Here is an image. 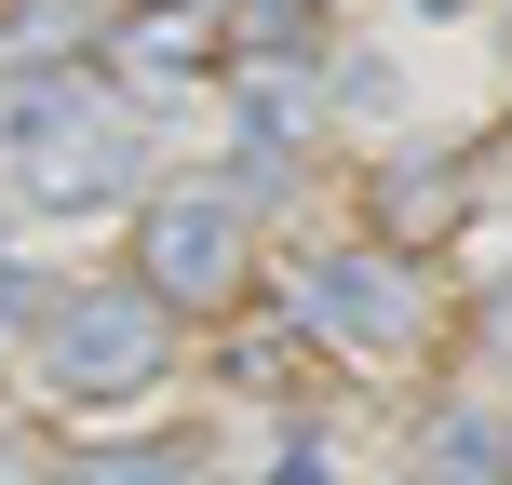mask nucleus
Instances as JSON below:
<instances>
[{"label":"nucleus","mask_w":512,"mask_h":485,"mask_svg":"<svg viewBox=\"0 0 512 485\" xmlns=\"http://www.w3.org/2000/svg\"><path fill=\"white\" fill-rule=\"evenodd\" d=\"M283 485H324V472H310V459H297V472H283Z\"/></svg>","instance_id":"8"},{"label":"nucleus","mask_w":512,"mask_h":485,"mask_svg":"<svg viewBox=\"0 0 512 485\" xmlns=\"http://www.w3.org/2000/svg\"><path fill=\"white\" fill-rule=\"evenodd\" d=\"M162 337H176V310H162L149 283H95V297L41 310V378L81 391V405H122V391L162 378Z\"/></svg>","instance_id":"1"},{"label":"nucleus","mask_w":512,"mask_h":485,"mask_svg":"<svg viewBox=\"0 0 512 485\" xmlns=\"http://www.w3.org/2000/svg\"><path fill=\"white\" fill-rule=\"evenodd\" d=\"M68 485H216V472H203V445H95Z\"/></svg>","instance_id":"6"},{"label":"nucleus","mask_w":512,"mask_h":485,"mask_svg":"<svg viewBox=\"0 0 512 485\" xmlns=\"http://www.w3.org/2000/svg\"><path fill=\"white\" fill-rule=\"evenodd\" d=\"M486 337H499V351H512V283H499V297H486Z\"/></svg>","instance_id":"7"},{"label":"nucleus","mask_w":512,"mask_h":485,"mask_svg":"<svg viewBox=\"0 0 512 485\" xmlns=\"http://www.w3.org/2000/svg\"><path fill=\"white\" fill-rule=\"evenodd\" d=\"M149 297H162V310L243 297V189H230V176H176V189L149 203Z\"/></svg>","instance_id":"2"},{"label":"nucleus","mask_w":512,"mask_h":485,"mask_svg":"<svg viewBox=\"0 0 512 485\" xmlns=\"http://www.w3.org/2000/svg\"><path fill=\"white\" fill-rule=\"evenodd\" d=\"M310 310H324L351 351H405L418 337V283H405V256H378V243H337L324 270H310Z\"/></svg>","instance_id":"4"},{"label":"nucleus","mask_w":512,"mask_h":485,"mask_svg":"<svg viewBox=\"0 0 512 485\" xmlns=\"http://www.w3.org/2000/svg\"><path fill=\"white\" fill-rule=\"evenodd\" d=\"M14 162H27V189H41L54 216L108 203V189L135 176V122L108 95H41V108H14Z\"/></svg>","instance_id":"3"},{"label":"nucleus","mask_w":512,"mask_h":485,"mask_svg":"<svg viewBox=\"0 0 512 485\" xmlns=\"http://www.w3.org/2000/svg\"><path fill=\"white\" fill-rule=\"evenodd\" d=\"M432 485H512V418L499 405H445L432 418Z\"/></svg>","instance_id":"5"}]
</instances>
